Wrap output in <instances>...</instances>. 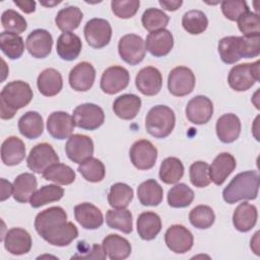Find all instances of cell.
Here are the masks:
<instances>
[{"instance_id":"50","label":"cell","mask_w":260,"mask_h":260,"mask_svg":"<svg viewBox=\"0 0 260 260\" xmlns=\"http://www.w3.org/2000/svg\"><path fill=\"white\" fill-rule=\"evenodd\" d=\"M238 27L245 37L260 35V19L258 13L247 11L242 14L238 20Z\"/></svg>"},{"instance_id":"3","label":"cell","mask_w":260,"mask_h":260,"mask_svg":"<svg viewBox=\"0 0 260 260\" xmlns=\"http://www.w3.org/2000/svg\"><path fill=\"white\" fill-rule=\"evenodd\" d=\"M32 95L29 84L22 80H14L7 83L0 93L1 119L8 120L13 118L19 109L30 103Z\"/></svg>"},{"instance_id":"10","label":"cell","mask_w":260,"mask_h":260,"mask_svg":"<svg viewBox=\"0 0 260 260\" xmlns=\"http://www.w3.org/2000/svg\"><path fill=\"white\" fill-rule=\"evenodd\" d=\"M84 37L87 44L94 49L106 47L112 38V26L104 18H91L84 25Z\"/></svg>"},{"instance_id":"30","label":"cell","mask_w":260,"mask_h":260,"mask_svg":"<svg viewBox=\"0 0 260 260\" xmlns=\"http://www.w3.org/2000/svg\"><path fill=\"white\" fill-rule=\"evenodd\" d=\"M103 249L111 260H123L131 254L129 241L119 235L111 234L103 240Z\"/></svg>"},{"instance_id":"27","label":"cell","mask_w":260,"mask_h":260,"mask_svg":"<svg viewBox=\"0 0 260 260\" xmlns=\"http://www.w3.org/2000/svg\"><path fill=\"white\" fill-rule=\"evenodd\" d=\"M37 85L43 95L54 96L58 94L63 87L62 75L54 68H47L39 74Z\"/></svg>"},{"instance_id":"38","label":"cell","mask_w":260,"mask_h":260,"mask_svg":"<svg viewBox=\"0 0 260 260\" xmlns=\"http://www.w3.org/2000/svg\"><path fill=\"white\" fill-rule=\"evenodd\" d=\"M64 195V189L58 185H45L37 190L30 197L29 203L34 208H39L51 202L59 201Z\"/></svg>"},{"instance_id":"44","label":"cell","mask_w":260,"mask_h":260,"mask_svg":"<svg viewBox=\"0 0 260 260\" xmlns=\"http://www.w3.org/2000/svg\"><path fill=\"white\" fill-rule=\"evenodd\" d=\"M182 25L190 35H199L207 28L208 19L201 10H189L182 17Z\"/></svg>"},{"instance_id":"46","label":"cell","mask_w":260,"mask_h":260,"mask_svg":"<svg viewBox=\"0 0 260 260\" xmlns=\"http://www.w3.org/2000/svg\"><path fill=\"white\" fill-rule=\"evenodd\" d=\"M170 17L160 9L147 8L141 17L143 27L148 31H155L165 28L169 23Z\"/></svg>"},{"instance_id":"53","label":"cell","mask_w":260,"mask_h":260,"mask_svg":"<svg viewBox=\"0 0 260 260\" xmlns=\"http://www.w3.org/2000/svg\"><path fill=\"white\" fill-rule=\"evenodd\" d=\"M1 201L6 200L13 193V184L6 181L5 179H1Z\"/></svg>"},{"instance_id":"41","label":"cell","mask_w":260,"mask_h":260,"mask_svg":"<svg viewBox=\"0 0 260 260\" xmlns=\"http://www.w3.org/2000/svg\"><path fill=\"white\" fill-rule=\"evenodd\" d=\"M43 178L56 184L69 185L75 180V172L65 164L56 162L44 171Z\"/></svg>"},{"instance_id":"37","label":"cell","mask_w":260,"mask_h":260,"mask_svg":"<svg viewBox=\"0 0 260 260\" xmlns=\"http://www.w3.org/2000/svg\"><path fill=\"white\" fill-rule=\"evenodd\" d=\"M106 222L111 229L118 230L124 234H130L133 230L132 213L125 208L110 209L106 215Z\"/></svg>"},{"instance_id":"51","label":"cell","mask_w":260,"mask_h":260,"mask_svg":"<svg viewBox=\"0 0 260 260\" xmlns=\"http://www.w3.org/2000/svg\"><path fill=\"white\" fill-rule=\"evenodd\" d=\"M139 0H114L111 2L113 13L123 19L133 17L138 11Z\"/></svg>"},{"instance_id":"35","label":"cell","mask_w":260,"mask_h":260,"mask_svg":"<svg viewBox=\"0 0 260 260\" xmlns=\"http://www.w3.org/2000/svg\"><path fill=\"white\" fill-rule=\"evenodd\" d=\"M161 186L153 179L142 182L137 188V197L144 206H157L162 201Z\"/></svg>"},{"instance_id":"17","label":"cell","mask_w":260,"mask_h":260,"mask_svg":"<svg viewBox=\"0 0 260 260\" xmlns=\"http://www.w3.org/2000/svg\"><path fill=\"white\" fill-rule=\"evenodd\" d=\"M212 114V102L205 95H196L187 104L186 117L193 124H206L211 119Z\"/></svg>"},{"instance_id":"7","label":"cell","mask_w":260,"mask_h":260,"mask_svg":"<svg viewBox=\"0 0 260 260\" xmlns=\"http://www.w3.org/2000/svg\"><path fill=\"white\" fill-rule=\"evenodd\" d=\"M72 118L75 126L78 128L92 131L104 124L105 113L100 106L86 103L74 109Z\"/></svg>"},{"instance_id":"2","label":"cell","mask_w":260,"mask_h":260,"mask_svg":"<svg viewBox=\"0 0 260 260\" xmlns=\"http://www.w3.org/2000/svg\"><path fill=\"white\" fill-rule=\"evenodd\" d=\"M260 35L252 37L229 36L218 43L220 59L225 64H235L242 58L257 57L260 53Z\"/></svg>"},{"instance_id":"55","label":"cell","mask_w":260,"mask_h":260,"mask_svg":"<svg viewBox=\"0 0 260 260\" xmlns=\"http://www.w3.org/2000/svg\"><path fill=\"white\" fill-rule=\"evenodd\" d=\"M13 3L18 6L24 13H31L36 10V2L35 1H16L14 0Z\"/></svg>"},{"instance_id":"39","label":"cell","mask_w":260,"mask_h":260,"mask_svg":"<svg viewBox=\"0 0 260 260\" xmlns=\"http://www.w3.org/2000/svg\"><path fill=\"white\" fill-rule=\"evenodd\" d=\"M159 179L166 184L178 183L184 175V166L178 157H167L159 167Z\"/></svg>"},{"instance_id":"12","label":"cell","mask_w":260,"mask_h":260,"mask_svg":"<svg viewBox=\"0 0 260 260\" xmlns=\"http://www.w3.org/2000/svg\"><path fill=\"white\" fill-rule=\"evenodd\" d=\"M157 158V149L146 139L134 142L130 148V159L138 170H149L154 167Z\"/></svg>"},{"instance_id":"43","label":"cell","mask_w":260,"mask_h":260,"mask_svg":"<svg viewBox=\"0 0 260 260\" xmlns=\"http://www.w3.org/2000/svg\"><path fill=\"white\" fill-rule=\"evenodd\" d=\"M194 199L193 190L184 183H179L168 192V203L174 208L189 206Z\"/></svg>"},{"instance_id":"16","label":"cell","mask_w":260,"mask_h":260,"mask_svg":"<svg viewBox=\"0 0 260 260\" xmlns=\"http://www.w3.org/2000/svg\"><path fill=\"white\" fill-rule=\"evenodd\" d=\"M135 85L144 95L151 96L157 94L162 86V76L160 71L152 66L140 69L135 77Z\"/></svg>"},{"instance_id":"21","label":"cell","mask_w":260,"mask_h":260,"mask_svg":"<svg viewBox=\"0 0 260 260\" xmlns=\"http://www.w3.org/2000/svg\"><path fill=\"white\" fill-rule=\"evenodd\" d=\"M174 46V38L170 30L162 28L151 31L146 37L145 48L154 57L168 55Z\"/></svg>"},{"instance_id":"9","label":"cell","mask_w":260,"mask_h":260,"mask_svg":"<svg viewBox=\"0 0 260 260\" xmlns=\"http://www.w3.org/2000/svg\"><path fill=\"white\" fill-rule=\"evenodd\" d=\"M195 75L185 66H178L171 70L168 76L169 91L175 96H184L191 93L195 87Z\"/></svg>"},{"instance_id":"14","label":"cell","mask_w":260,"mask_h":260,"mask_svg":"<svg viewBox=\"0 0 260 260\" xmlns=\"http://www.w3.org/2000/svg\"><path fill=\"white\" fill-rule=\"evenodd\" d=\"M193 241L192 233L182 224L171 225L165 234L167 247L177 254H184L190 251Z\"/></svg>"},{"instance_id":"26","label":"cell","mask_w":260,"mask_h":260,"mask_svg":"<svg viewBox=\"0 0 260 260\" xmlns=\"http://www.w3.org/2000/svg\"><path fill=\"white\" fill-rule=\"evenodd\" d=\"M25 156V145L23 141L16 137L6 138L1 145V159L4 165L12 167L22 161Z\"/></svg>"},{"instance_id":"31","label":"cell","mask_w":260,"mask_h":260,"mask_svg":"<svg viewBox=\"0 0 260 260\" xmlns=\"http://www.w3.org/2000/svg\"><path fill=\"white\" fill-rule=\"evenodd\" d=\"M141 107V100L133 93H125L118 96L113 104V111L117 117L123 120L134 119Z\"/></svg>"},{"instance_id":"28","label":"cell","mask_w":260,"mask_h":260,"mask_svg":"<svg viewBox=\"0 0 260 260\" xmlns=\"http://www.w3.org/2000/svg\"><path fill=\"white\" fill-rule=\"evenodd\" d=\"M82 48L80 38L73 32H63L57 40L56 51L59 57L65 61L75 60Z\"/></svg>"},{"instance_id":"24","label":"cell","mask_w":260,"mask_h":260,"mask_svg":"<svg viewBox=\"0 0 260 260\" xmlns=\"http://www.w3.org/2000/svg\"><path fill=\"white\" fill-rule=\"evenodd\" d=\"M216 135L223 143L236 141L241 133V121L235 114L229 113L220 116L215 125Z\"/></svg>"},{"instance_id":"18","label":"cell","mask_w":260,"mask_h":260,"mask_svg":"<svg viewBox=\"0 0 260 260\" xmlns=\"http://www.w3.org/2000/svg\"><path fill=\"white\" fill-rule=\"evenodd\" d=\"M75 124L73 118L66 112H53L47 120L48 133L55 139L63 140L72 135Z\"/></svg>"},{"instance_id":"49","label":"cell","mask_w":260,"mask_h":260,"mask_svg":"<svg viewBox=\"0 0 260 260\" xmlns=\"http://www.w3.org/2000/svg\"><path fill=\"white\" fill-rule=\"evenodd\" d=\"M190 181L193 186L197 188H204L211 182L209 177V166L205 161H195L189 169Z\"/></svg>"},{"instance_id":"8","label":"cell","mask_w":260,"mask_h":260,"mask_svg":"<svg viewBox=\"0 0 260 260\" xmlns=\"http://www.w3.org/2000/svg\"><path fill=\"white\" fill-rule=\"evenodd\" d=\"M118 52L122 60L129 65H137L145 57V42L135 34L123 36L118 44Z\"/></svg>"},{"instance_id":"11","label":"cell","mask_w":260,"mask_h":260,"mask_svg":"<svg viewBox=\"0 0 260 260\" xmlns=\"http://www.w3.org/2000/svg\"><path fill=\"white\" fill-rule=\"evenodd\" d=\"M56 162H59V156L53 146L46 142L34 146L26 159L28 169L37 174H43L45 170Z\"/></svg>"},{"instance_id":"4","label":"cell","mask_w":260,"mask_h":260,"mask_svg":"<svg viewBox=\"0 0 260 260\" xmlns=\"http://www.w3.org/2000/svg\"><path fill=\"white\" fill-rule=\"evenodd\" d=\"M259 190V175L255 171H246L236 175L222 191V198L229 204L241 200L257 198Z\"/></svg>"},{"instance_id":"1","label":"cell","mask_w":260,"mask_h":260,"mask_svg":"<svg viewBox=\"0 0 260 260\" xmlns=\"http://www.w3.org/2000/svg\"><path fill=\"white\" fill-rule=\"evenodd\" d=\"M35 229L46 242L57 247L68 246L78 237L77 228L67 221V213L60 206L41 211L36 216Z\"/></svg>"},{"instance_id":"54","label":"cell","mask_w":260,"mask_h":260,"mask_svg":"<svg viewBox=\"0 0 260 260\" xmlns=\"http://www.w3.org/2000/svg\"><path fill=\"white\" fill-rule=\"evenodd\" d=\"M158 3L162 9L168 10V11H175L181 7V5L183 4V1H181V0H171V1L159 0Z\"/></svg>"},{"instance_id":"36","label":"cell","mask_w":260,"mask_h":260,"mask_svg":"<svg viewBox=\"0 0 260 260\" xmlns=\"http://www.w3.org/2000/svg\"><path fill=\"white\" fill-rule=\"evenodd\" d=\"M83 18V13L77 6H67L59 10L55 17V23L63 32L76 29Z\"/></svg>"},{"instance_id":"42","label":"cell","mask_w":260,"mask_h":260,"mask_svg":"<svg viewBox=\"0 0 260 260\" xmlns=\"http://www.w3.org/2000/svg\"><path fill=\"white\" fill-rule=\"evenodd\" d=\"M133 198V189L125 183H116L111 186L108 195L109 204L113 208H126Z\"/></svg>"},{"instance_id":"22","label":"cell","mask_w":260,"mask_h":260,"mask_svg":"<svg viewBox=\"0 0 260 260\" xmlns=\"http://www.w3.org/2000/svg\"><path fill=\"white\" fill-rule=\"evenodd\" d=\"M3 242L5 249L12 255L26 254L31 248L30 235L20 228H12L7 231Z\"/></svg>"},{"instance_id":"6","label":"cell","mask_w":260,"mask_h":260,"mask_svg":"<svg viewBox=\"0 0 260 260\" xmlns=\"http://www.w3.org/2000/svg\"><path fill=\"white\" fill-rule=\"evenodd\" d=\"M260 62L243 63L234 66L228 76V82L232 89L236 91H246L251 88L260 77Z\"/></svg>"},{"instance_id":"57","label":"cell","mask_w":260,"mask_h":260,"mask_svg":"<svg viewBox=\"0 0 260 260\" xmlns=\"http://www.w3.org/2000/svg\"><path fill=\"white\" fill-rule=\"evenodd\" d=\"M40 3H41L42 5H45V6H53V5L59 4L60 1H58V2H56V1H54V2H45V1H41Z\"/></svg>"},{"instance_id":"29","label":"cell","mask_w":260,"mask_h":260,"mask_svg":"<svg viewBox=\"0 0 260 260\" xmlns=\"http://www.w3.org/2000/svg\"><path fill=\"white\" fill-rule=\"evenodd\" d=\"M258 212L255 205L243 202L237 206L233 214V223L236 230L242 233L249 232L257 222Z\"/></svg>"},{"instance_id":"15","label":"cell","mask_w":260,"mask_h":260,"mask_svg":"<svg viewBox=\"0 0 260 260\" xmlns=\"http://www.w3.org/2000/svg\"><path fill=\"white\" fill-rule=\"evenodd\" d=\"M65 151L70 160L81 164L93 154V141L90 137L82 134L71 135L66 144Z\"/></svg>"},{"instance_id":"19","label":"cell","mask_w":260,"mask_h":260,"mask_svg":"<svg viewBox=\"0 0 260 260\" xmlns=\"http://www.w3.org/2000/svg\"><path fill=\"white\" fill-rule=\"evenodd\" d=\"M25 46L28 53L38 59L49 56L53 46L52 35L43 28L32 30L26 38Z\"/></svg>"},{"instance_id":"52","label":"cell","mask_w":260,"mask_h":260,"mask_svg":"<svg viewBox=\"0 0 260 260\" xmlns=\"http://www.w3.org/2000/svg\"><path fill=\"white\" fill-rule=\"evenodd\" d=\"M221 11L223 15L232 20V21H237L238 18L249 11V7L246 1L242 0H236V1H222L220 5Z\"/></svg>"},{"instance_id":"23","label":"cell","mask_w":260,"mask_h":260,"mask_svg":"<svg viewBox=\"0 0 260 260\" xmlns=\"http://www.w3.org/2000/svg\"><path fill=\"white\" fill-rule=\"evenodd\" d=\"M74 216L76 221L85 230H96L104 222L101 209L88 202L77 204L74 207Z\"/></svg>"},{"instance_id":"47","label":"cell","mask_w":260,"mask_h":260,"mask_svg":"<svg viewBox=\"0 0 260 260\" xmlns=\"http://www.w3.org/2000/svg\"><path fill=\"white\" fill-rule=\"evenodd\" d=\"M189 220L196 229L205 230L213 224L215 214L208 205H197L190 211Z\"/></svg>"},{"instance_id":"13","label":"cell","mask_w":260,"mask_h":260,"mask_svg":"<svg viewBox=\"0 0 260 260\" xmlns=\"http://www.w3.org/2000/svg\"><path fill=\"white\" fill-rule=\"evenodd\" d=\"M130 80L129 72L122 66H111L107 68L101 78V89L108 94H115L125 89Z\"/></svg>"},{"instance_id":"56","label":"cell","mask_w":260,"mask_h":260,"mask_svg":"<svg viewBox=\"0 0 260 260\" xmlns=\"http://www.w3.org/2000/svg\"><path fill=\"white\" fill-rule=\"evenodd\" d=\"M258 236H259V232H256L254 235V238L251 239V249L254 251V253L256 255H259V241H258Z\"/></svg>"},{"instance_id":"33","label":"cell","mask_w":260,"mask_h":260,"mask_svg":"<svg viewBox=\"0 0 260 260\" xmlns=\"http://www.w3.org/2000/svg\"><path fill=\"white\" fill-rule=\"evenodd\" d=\"M37 178L30 173L18 175L13 182V198L19 203H26L37 191Z\"/></svg>"},{"instance_id":"20","label":"cell","mask_w":260,"mask_h":260,"mask_svg":"<svg viewBox=\"0 0 260 260\" xmlns=\"http://www.w3.org/2000/svg\"><path fill=\"white\" fill-rule=\"evenodd\" d=\"M95 78V69L88 62L76 64L69 73V84L76 91H87L91 88Z\"/></svg>"},{"instance_id":"48","label":"cell","mask_w":260,"mask_h":260,"mask_svg":"<svg viewBox=\"0 0 260 260\" xmlns=\"http://www.w3.org/2000/svg\"><path fill=\"white\" fill-rule=\"evenodd\" d=\"M1 23L5 31L15 35L23 32L27 27L25 18L13 9H7L2 13Z\"/></svg>"},{"instance_id":"40","label":"cell","mask_w":260,"mask_h":260,"mask_svg":"<svg viewBox=\"0 0 260 260\" xmlns=\"http://www.w3.org/2000/svg\"><path fill=\"white\" fill-rule=\"evenodd\" d=\"M0 48L1 51L11 60L21 57L24 51L23 39L15 34L2 31L0 34Z\"/></svg>"},{"instance_id":"32","label":"cell","mask_w":260,"mask_h":260,"mask_svg":"<svg viewBox=\"0 0 260 260\" xmlns=\"http://www.w3.org/2000/svg\"><path fill=\"white\" fill-rule=\"evenodd\" d=\"M161 230V220L158 214L146 211L139 214L137 218V233L142 240L150 241L156 238Z\"/></svg>"},{"instance_id":"34","label":"cell","mask_w":260,"mask_h":260,"mask_svg":"<svg viewBox=\"0 0 260 260\" xmlns=\"http://www.w3.org/2000/svg\"><path fill=\"white\" fill-rule=\"evenodd\" d=\"M18 130L28 139H36L43 134L44 122L42 116L35 111H28L18 120Z\"/></svg>"},{"instance_id":"5","label":"cell","mask_w":260,"mask_h":260,"mask_svg":"<svg viewBox=\"0 0 260 260\" xmlns=\"http://www.w3.org/2000/svg\"><path fill=\"white\" fill-rule=\"evenodd\" d=\"M176 117L174 111L165 105L151 108L145 118L146 131L155 138H166L174 130Z\"/></svg>"},{"instance_id":"45","label":"cell","mask_w":260,"mask_h":260,"mask_svg":"<svg viewBox=\"0 0 260 260\" xmlns=\"http://www.w3.org/2000/svg\"><path fill=\"white\" fill-rule=\"evenodd\" d=\"M77 171L86 181L91 183H98L103 181L106 175V169L104 164L100 159L92 156L79 164Z\"/></svg>"},{"instance_id":"25","label":"cell","mask_w":260,"mask_h":260,"mask_svg":"<svg viewBox=\"0 0 260 260\" xmlns=\"http://www.w3.org/2000/svg\"><path fill=\"white\" fill-rule=\"evenodd\" d=\"M236 158L229 152L219 153L209 167L210 180L215 185H221L236 169Z\"/></svg>"}]
</instances>
